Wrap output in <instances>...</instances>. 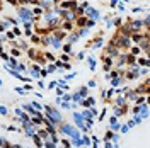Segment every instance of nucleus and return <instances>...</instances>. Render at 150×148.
Returning a JSON list of instances; mask_svg holds the SVG:
<instances>
[{
    "instance_id": "1",
    "label": "nucleus",
    "mask_w": 150,
    "mask_h": 148,
    "mask_svg": "<svg viewBox=\"0 0 150 148\" xmlns=\"http://www.w3.org/2000/svg\"><path fill=\"white\" fill-rule=\"evenodd\" d=\"M85 22H87V20H85V17H84V19L80 17V19H79V20H77V24H79V26H80V27H82V26H84Z\"/></svg>"
},
{
    "instance_id": "2",
    "label": "nucleus",
    "mask_w": 150,
    "mask_h": 148,
    "mask_svg": "<svg viewBox=\"0 0 150 148\" xmlns=\"http://www.w3.org/2000/svg\"><path fill=\"white\" fill-rule=\"evenodd\" d=\"M133 39H135V41H142V36H140V34H135V36H133Z\"/></svg>"
}]
</instances>
